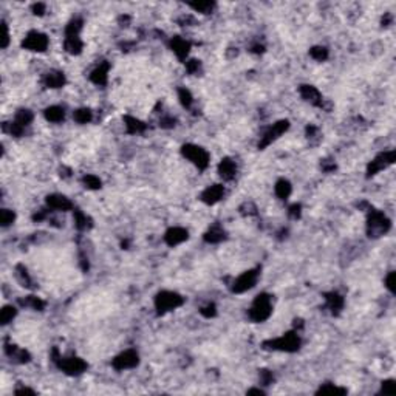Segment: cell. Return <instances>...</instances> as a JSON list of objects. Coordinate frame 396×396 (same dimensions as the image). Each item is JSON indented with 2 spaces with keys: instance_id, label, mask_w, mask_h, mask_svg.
<instances>
[{
  "instance_id": "obj_1",
  "label": "cell",
  "mask_w": 396,
  "mask_h": 396,
  "mask_svg": "<svg viewBox=\"0 0 396 396\" xmlns=\"http://www.w3.org/2000/svg\"><path fill=\"white\" fill-rule=\"evenodd\" d=\"M300 336L296 330L288 331V333L282 335L280 338L270 339L263 343L266 350H274V351H283V353H294L300 348Z\"/></svg>"
},
{
  "instance_id": "obj_2",
  "label": "cell",
  "mask_w": 396,
  "mask_h": 396,
  "mask_svg": "<svg viewBox=\"0 0 396 396\" xmlns=\"http://www.w3.org/2000/svg\"><path fill=\"white\" fill-rule=\"evenodd\" d=\"M273 314V300L271 296L262 292L257 297L254 299L251 308L248 310V317L255 324H262L271 317Z\"/></svg>"
},
{
  "instance_id": "obj_3",
  "label": "cell",
  "mask_w": 396,
  "mask_h": 396,
  "mask_svg": "<svg viewBox=\"0 0 396 396\" xmlns=\"http://www.w3.org/2000/svg\"><path fill=\"white\" fill-rule=\"evenodd\" d=\"M392 222L387 219V215L381 211L376 209H370L368 212V219H367V234L368 237L378 238L381 235H384L390 231Z\"/></svg>"
},
{
  "instance_id": "obj_4",
  "label": "cell",
  "mask_w": 396,
  "mask_h": 396,
  "mask_svg": "<svg viewBox=\"0 0 396 396\" xmlns=\"http://www.w3.org/2000/svg\"><path fill=\"white\" fill-rule=\"evenodd\" d=\"M181 155L189 163H192L198 170H206L211 164L209 152L197 144H184L181 147Z\"/></svg>"
},
{
  "instance_id": "obj_5",
  "label": "cell",
  "mask_w": 396,
  "mask_h": 396,
  "mask_svg": "<svg viewBox=\"0 0 396 396\" xmlns=\"http://www.w3.org/2000/svg\"><path fill=\"white\" fill-rule=\"evenodd\" d=\"M57 365L59 370H62L63 373L68 376H79L84 372H87L88 364L81 359L78 356H70V357H62L56 350H55V359H53Z\"/></svg>"
},
{
  "instance_id": "obj_6",
  "label": "cell",
  "mask_w": 396,
  "mask_h": 396,
  "mask_svg": "<svg viewBox=\"0 0 396 396\" xmlns=\"http://www.w3.org/2000/svg\"><path fill=\"white\" fill-rule=\"evenodd\" d=\"M155 310L158 314H166L173 311L184 303V297L175 291H160L155 296Z\"/></svg>"
},
{
  "instance_id": "obj_7",
  "label": "cell",
  "mask_w": 396,
  "mask_h": 396,
  "mask_svg": "<svg viewBox=\"0 0 396 396\" xmlns=\"http://www.w3.org/2000/svg\"><path fill=\"white\" fill-rule=\"evenodd\" d=\"M260 276L259 268H254V270H248L245 273H241L237 279H234V282L231 285V291L234 294H243V292L252 289L255 286Z\"/></svg>"
},
{
  "instance_id": "obj_8",
  "label": "cell",
  "mask_w": 396,
  "mask_h": 396,
  "mask_svg": "<svg viewBox=\"0 0 396 396\" xmlns=\"http://www.w3.org/2000/svg\"><path fill=\"white\" fill-rule=\"evenodd\" d=\"M48 45H50L48 36L36 30L30 31L22 41V47L28 51H34V53H44V51H47Z\"/></svg>"
},
{
  "instance_id": "obj_9",
  "label": "cell",
  "mask_w": 396,
  "mask_h": 396,
  "mask_svg": "<svg viewBox=\"0 0 396 396\" xmlns=\"http://www.w3.org/2000/svg\"><path fill=\"white\" fill-rule=\"evenodd\" d=\"M139 365V354L136 350H124L118 356H114L112 359V367L116 372H124V370H132Z\"/></svg>"
},
{
  "instance_id": "obj_10",
  "label": "cell",
  "mask_w": 396,
  "mask_h": 396,
  "mask_svg": "<svg viewBox=\"0 0 396 396\" xmlns=\"http://www.w3.org/2000/svg\"><path fill=\"white\" fill-rule=\"evenodd\" d=\"M289 129V121L286 119H282V121H277L274 122L270 129L265 130V133L260 136V141H259V149H266L268 146H271L276 139H279L282 136L286 130Z\"/></svg>"
},
{
  "instance_id": "obj_11",
  "label": "cell",
  "mask_w": 396,
  "mask_h": 396,
  "mask_svg": "<svg viewBox=\"0 0 396 396\" xmlns=\"http://www.w3.org/2000/svg\"><path fill=\"white\" fill-rule=\"evenodd\" d=\"M396 160V152L395 150H387V152H382L376 158H373L372 161L368 163L367 166V175L368 176H373L376 173H379L381 170H384L386 168H389L390 164H393Z\"/></svg>"
},
{
  "instance_id": "obj_12",
  "label": "cell",
  "mask_w": 396,
  "mask_h": 396,
  "mask_svg": "<svg viewBox=\"0 0 396 396\" xmlns=\"http://www.w3.org/2000/svg\"><path fill=\"white\" fill-rule=\"evenodd\" d=\"M189 238V232H187V229L184 227H180V226H173L170 229H168L164 234V241H166V245H169V246H178V245H181L184 243V241Z\"/></svg>"
},
{
  "instance_id": "obj_13",
  "label": "cell",
  "mask_w": 396,
  "mask_h": 396,
  "mask_svg": "<svg viewBox=\"0 0 396 396\" xmlns=\"http://www.w3.org/2000/svg\"><path fill=\"white\" fill-rule=\"evenodd\" d=\"M299 93H300L302 99H303L305 102H308V104H311V106H314V107H321V106H322L324 98H322V93L317 90V87H314V85H308V84L300 85Z\"/></svg>"
},
{
  "instance_id": "obj_14",
  "label": "cell",
  "mask_w": 396,
  "mask_h": 396,
  "mask_svg": "<svg viewBox=\"0 0 396 396\" xmlns=\"http://www.w3.org/2000/svg\"><path fill=\"white\" fill-rule=\"evenodd\" d=\"M47 206L56 212H67L73 209V203L62 194H51L47 197Z\"/></svg>"
},
{
  "instance_id": "obj_15",
  "label": "cell",
  "mask_w": 396,
  "mask_h": 396,
  "mask_svg": "<svg viewBox=\"0 0 396 396\" xmlns=\"http://www.w3.org/2000/svg\"><path fill=\"white\" fill-rule=\"evenodd\" d=\"M172 51L175 53V56L178 57V60L181 62H186L187 60V56H189V51H190V42L186 41L184 37L181 36H175L170 39L169 42Z\"/></svg>"
},
{
  "instance_id": "obj_16",
  "label": "cell",
  "mask_w": 396,
  "mask_h": 396,
  "mask_svg": "<svg viewBox=\"0 0 396 396\" xmlns=\"http://www.w3.org/2000/svg\"><path fill=\"white\" fill-rule=\"evenodd\" d=\"M223 197H225V186L223 184H212V186H209L203 190L201 201L212 206V204L219 203Z\"/></svg>"
},
{
  "instance_id": "obj_17",
  "label": "cell",
  "mask_w": 396,
  "mask_h": 396,
  "mask_svg": "<svg viewBox=\"0 0 396 396\" xmlns=\"http://www.w3.org/2000/svg\"><path fill=\"white\" fill-rule=\"evenodd\" d=\"M65 82H67L65 74L59 70H50L42 76V84L47 88H62L65 85Z\"/></svg>"
},
{
  "instance_id": "obj_18",
  "label": "cell",
  "mask_w": 396,
  "mask_h": 396,
  "mask_svg": "<svg viewBox=\"0 0 396 396\" xmlns=\"http://www.w3.org/2000/svg\"><path fill=\"white\" fill-rule=\"evenodd\" d=\"M5 353L14 364H27L31 359V356H30V353L27 350L20 348L17 345H12V343H6Z\"/></svg>"
},
{
  "instance_id": "obj_19",
  "label": "cell",
  "mask_w": 396,
  "mask_h": 396,
  "mask_svg": "<svg viewBox=\"0 0 396 396\" xmlns=\"http://www.w3.org/2000/svg\"><path fill=\"white\" fill-rule=\"evenodd\" d=\"M109 71H110V63L109 62H102L90 73V81L95 85L104 87L109 82Z\"/></svg>"
},
{
  "instance_id": "obj_20",
  "label": "cell",
  "mask_w": 396,
  "mask_h": 396,
  "mask_svg": "<svg viewBox=\"0 0 396 396\" xmlns=\"http://www.w3.org/2000/svg\"><path fill=\"white\" fill-rule=\"evenodd\" d=\"M325 302H327V308L330 310V313L335 314V316H338L343 310V305H345V300H343V297L339 294V292H336V291L327 292V294H325Z\"/></svg>"
},
{
  "instance_id": "obj_21",
  "label": "cell",
  "mask_w": 396,
  "mask_h": 396,
  "mask_svg": "<svg viewBox=\"0 0 396 396\" xmlns=\"http://www.w3.org/2000/svg\"><path fill=\"white\" fill-rule=\"evenodd\" d=\"M219 175L225 181H231L237 175V164L231 158H223L219 164Z\"/></svg>"
},
{
  "instance_id": "obj_22",
  "label": "cell",
  "mask_w": 396,
  "mask_h": 396,
  "mask_svg": "<svg viewBox=\"0 0 396 396\" xmlns=\"http://www.w3.org/2000/svg\"><path fill=\"white\" fill-rule=\"evenodd\" d=\"M63 48H65L68 55L78 56L82 53L84 42L81 41L79 36H65V39H63Z\"/></svg>"
},
{
  "instance_id": "obj_23",
  "label": "cell",
  "mask_w": 396,
  "mask_h": 396,
  "mask_svg": "<svg viewBox=\"0 0 396 396\" xmlns=\"http://www.w3.org/2000/svg\"><path fill=\"white\" fill-rule=\"evenodd\" d=\"M44 116L48 122L59 124L65 119V110H63V107H59V106H50L45 109Z\"/></svg>"
},
{
  "instance_id": "obj_24",
  "label": "cell",
  "mask_w": 396,
  "mask_h": 396,
  "mask_svg": "<svg viewBox=\"0 0 396 396\" xmlns=\"http://www.w3.org/2000/svg\"><path fill=\"white\" fill-rule=\"evenodd\" d=\"M124 127H125L127 133H130V135H139L147 129V125L143 121H139L133 116L124 118Z\"/></svg>"
},
{
  "instance_id": "obj_25",
  "label": "cell",
  "mask_w": 396,
  "mask_h": 396,
  "mask_svg": "<svg viewBox=\"0 0 396 396\" xmlns=\"http://www.w3.org/2000/svg\"><path fill=\"white\" fill-rule=\"evenodd\" d=\"M226 238V232H225V229L219 225H214L209 227V231L204 234V241L206 243H220V241H223Z\"/></svg>"
},
{
  "instance_id": "obj_26",
  "label": "cell",
  "mask_w": 396,
  "mask_h": 396,
  "mask_svg": "<svg viewBox=\"0 0 396 396\" xmlns=\"http://www.w3.org/2000/svg\"><path fill=\"white\" fill-rule=\"evenodd\" d=\"M274 192H276V197L279 200H288L291 192H292V186L288 180L282 178V180H279L274 186Z\"/></svg>"
},
{
  "instance_id": "obj_27",
  "label": "cell",
  "mask_w": 396,
  "mask_h": 396,
  "mask_svg": "<svg viewBox=\"0 0 396 396\" xmlns=\"http://www.w3.org/2000/svg\"><path fill=\"white\" fill-rule=\"evenodd\" d=\"M74 226L78 227L79 231H88V229L93 226V222L87 214H84L79 209H76L74 211Z\"/></svg>"
},
{
  "instance_id": "obj_28",
  "label": "cell",
  "mask_w": 396,
  "mask_h": 396,
  "mask_svg": "<svg viewBox=\"0 0 396 396\" xmlns=\"http://www.w3.org/2000/svg\"><path fill=\"white\" fill-rule=\"evenodd\" d=\"M33 119H34V114H33L31 110H28V109H19L16 112L14 119H12V121H14L16 124H19V125H22L23 129H27V127L33 122Z\"/></svg>"
},
{
  "instance_id": "obj_29",
  "label": "cell",
  "mask_w": 396,
  "mask_h": 396,
  "mask_svg": "<svg viewBox=\"0 0 396 396\" xmlns=\"http://www.w3.org/2000/svg\"><path fill=\"white\" fill-rule=\"evenodd\" d=\"M14 276H16V280L25 288H31L33 286V280L27 271V268H25L23 265H17L14 268Z\"/></svg>"
},
{
  "instance_id": "obj_30",
  "label": "cell",
  "mask_w": 396,
  "mask_h": 396,
  "mask_svg": "<svg viewBox=\"0 0 396 396\" xmlns=\"http://www.w3.org/2000/svg\"><path fill=\"white\" fill-rule=\"evenodd\" d=\"M20 305L27 306V308H31L34 311H42L45 308V302L37 296H27L25 299L20 300Z\"/></svg>"
},
{
  "instance_id": "obj_31",
  "label": "cell",
  "mask_w": 396,
  "mask_h": 396,
  "mask_svg": "<svg viewBox=\"0 0 396 396\" xmlns=\"http://www.w3.org/2000/svg\"><path fill=\"white\" fill-rule=\"evenodd\" d=\"M16 314H17L16 306L5 305L2 311H0V322H2V325H8L9 322H12V319L16 317Z\"/></svg>"
},
{
  "instance_id": "obj_32",
  "label": "cell",
  "mask_w": 396,
  "mask_h": 396,
  "mask_svg": "<svg viewBox=\"0 0 396 396\" xmlns=\"http://www.w3.org/2000/svg\"><path fill=\"white\" fill-rule=\"evenodd\" d=\"M73 119L78 124H87L93 119V113L90 109H78L73 113Z\"/></svg>"
},
{
  "instance_id": "obj_33",
  "label": "cell",
  "mask_w": 396,
  "mask_h": 396,
  "mask_svg": "<svg viewBox=\"0 0 396 396\" xmlns=\"http://www.w3.org/2000/svg\"><path fill=\"white\" fill-rule=\"evenodd\" d=\"M178 99H180L181 106L184 109H190V107H192V104H194V96H192V93H190L186 87H183V88H180V90H178Z\"/></svg>"
},
{
  "instance_id": "obj_34",
  "label": "cell",
  "mask_w": 396,
  "mask_h": 396,
  "mask_svg": "<svg viewBox=\"0 0 396 396\" xmlns=\"http://www.w3.org/2000/svg\"><path fill=\"white\" fill-rule=\"evenodd\" d=\"M190 8H194V11L201 12V14H211L215 8L214 2H198V3H190Z\"/></svg>"
},
{
  "instance_id": "obj_35",
  "label": "cell",
  "mask_w": 396,
  "mask_h": 396,
  "mask_svg": "<svg viewBox=\"0 0 396 396\" xmlns=\"http://www.w3.org/2000/svg\"><path fill=\"white\" fill-rule=\"evenodd\" d=\"M82 183L85 184L87 189H92V190H98L101 189V180L96 176V175H92V173H88L82 178Z\"/></svg>"
},
{
  "instance_id": "obj_36",
  "label": "cell",
  "mask_w": 396,
  "mask_h": 396,
  "mask_svg": "<svg viewBox=\"0 0 396 396\" xmlns=\"http://www.w3.org/2000/svg\"><path fill=\"white\" fill-rule=\"evenodd\" d=\"M16 220V214L12 212L11 209H2V212H0V223H2L3 227L12 225Z\"/></svg>"
},
{
  "instance_id": "obj_37",
  "label": "cell",
  "mask_w": 396,
  "mask_h": 396,
  "mask_svg": "<svg viewBox=\"0 0 396 396\" xmlns=\"http://www.w3.org/2000/svg\"><path fill=\"white\" fill-rule=\"evenodd\" d=\"M310 56L313 59L319 60V62H322V60H325L328 57V50L325 47H313L310 50Z\"/></svg>"
},
{
  "instance_id": "obj_38",
  "label": "cell",
  "mask_w": 396,
  "mask_h": 396,
  "mask_svg": "<svg viewBox=\"0 0 396 396\" xmlns=\"http://www.w3.org/2000/svg\"><path fill=\"white\" fill-rule=\"evenodd\" d=\"M317 393H347V389H342L336 384H331V382H327V384H322L319 387Z\"/></svg>"
},
{
  "instance_id": "obj_39",
  "label": "cell",
  "mask_w": 396,
  "mask_h": 396,
  "mask_svg": "<svg viewBox=\"0 0 396 396\" xmlns=\"http://www.w3.org/2000/svg\"><path fill=\"white\" fill-rule=\"evenodd\" d=\"M200 314L206 319H211V317H215L217 316V306L214 303H208L200 308Z\"/></svg>"
},
{
  "instance_id": "obj_40",
  "label": "cell",
  "mask_w": 396,
  "mask_h": 396,
  "mask_svg": "<svg viewBox=\"0 0 396 396\" xmlns=\"http://www.w3.org/2000/svg\"><path fill=\"white\" fill-rule=\"evenodd\" d=\"M186 70L189 74H198V71L201 70V62L197 59H189L186 60Z\"/></svg>"
},
{
  "instance_id": "obj_41",
  "label": "cell",
  "mask_w": 396,
  "mask_h": 396,
  "mask_svg": "<svg viewBox=\"0 0 396 396\" xmlns=\"http://www.w3.org/2000/svg\"><path fill=\"white\" fill-rule=\"evenodd\" d=\"M273 381H274V376H273V373L270 372V370H262V372H260V384L262 386H270V384H273Z\"/></svg>"
},
{
  "instance_id": "obj_42",
  "label": "cell",
  "mask_w": 396,
  "mask_h": 396,
  "mask_svg": "<svg viewBox=\"0 0 396 396\" xmlns=\"http://www.w3.org/2000/svg\"><path fill=\"white\" fill-rule=\"evenodd\" d=\"M381 392L384 393V395H392V393H395V379H387V381L382 382Z\"/></svg>"
},
{
  "instance_id": "obj_43",
  "label": "cell",
  "mask_w": 396,
  "mask_h": 396,
  "mask_svg": "<svg viewBox=\"0 0 396 396\" xmlns=\"http://www.w3.org/2000/svg\"><path fill=\"white\" fill-rule=\"evenodd\" d=\"M386 286L390 292H395V273H389V276L386 277Z\"/></svg>"
},
{
  "instance_id": "obj_44",
  "label": "cell",
  "mask_w": 396,
  "mask_h": 396,
  "mask_svg": "<svg viewBox=\"0 0 396 396\" xmlns=\"http://www.w3.org/2000/svg\"><path fill=\"white\" fill-rule=\"evenodd\" d=\"M288 214H289V217L291 219H299L300 217V204H292V206L289 208V211H288Z\"/></svg>"
},
{
  "instance_id": "obj_45",
  "label": "cell",
  "mask_w": 396,
  "mask_h": 396,
  "mask_svg": "<svg viewBox=\"0 0 396 396\" xmlns=\"http://www.w3.org/2000/svg\"><path fill=\"white\" fill-rule=\"evenodd\" d=\"M3 37H2V48H6L8 44H9V30H8V25L3 22Z\"/></svg>"
},
{
  "instance_id": "obj_46",
  "label": "cell",
  "mask_w": 396,
  "mask_h": 396,
  "mask_svg": "<svg viewBox=\"0 0 396 396\" xmlns=\"http://www.w3.org/2000/svg\"><path fill=\"white\" fill-rule=\"evenodd\" d=\"M160 125L164 127V129H170V127L175 125V119L170 118V116H166V118H163V119L160 121Z\"/></svg>"
},
{
  "instance_id": "obj_47",
  "label": "cell",
  "mask_w": 396,
  "mask_h": 396,
  "mask_svg": "<svg viewBox=\"0 0 396 396\" xmlns=\"http://www.w3.org/2000/svg\"><path fill=\"white\" fill-rule=\"evenodd\" d=\"M33 12L37 16H42L45 12V5L44 3H34L33 5Z\"/></svg>"
},
{
  "instance_id": "obj_48",
  "label": "cell",
  "mask_w": 396,
  "mask_h": 396,
  "mask_svg": "<svg viewBox=\"0 0 396 396\" xmlns=\"http://www.w3.org/2000/svg\"><path fill=\"white\" fill-rule=\"evenodd\" d=\"M14 392H16V393H19V395H20V393H31V395L34 393V390H31V389H28V387H23V389H16Z\"/></svg>"
},
{
  "instance_id": "obj_49",
  "label": "cell",
  "mask_w": 396,
  "mask_h": 396,
  "mask_svg": "<svg viewBox=\"0 0 396 396\" xmlns=\"http://www.w3.org/2000/svg\"><path fill=\"white\" fill-rule=\"evenodd\" d=\"M252 393H257V395H265V392L262 389H251L248 390V395H252Z\"/></svg>"
}]
</instances>
